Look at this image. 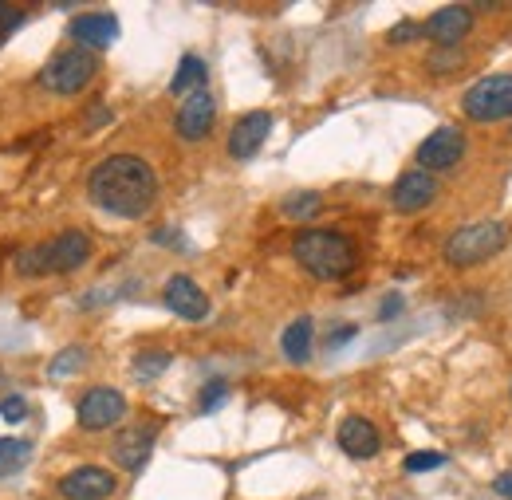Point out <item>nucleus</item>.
I'll list each match as a JSON object with an SVG mask.
<instances>
[{
  "instance_id": "obj_6",
  "label": "nucleus",
  "mask_w": 512,
  "mask_h": 500,
  "mask_svg": "<svg viewBox=\"0 0 512 500\" xmlns=\"http://www.w3.org/2000/svg\"><path fill=\"white\" fill-rule=\"evenodd\" d=\"M75 418L83 430H111L127 418V398L111 386H91L79 402H75Z\"/></svg>"
},
{
  "instance_id": "obj_21",
  "label": "nucleus",
  "mask_w": 512,
  "mask_h": 500,
  "mask_svg": "<svg viewBox=\"0 0 512 500\" xmlns=\"http://www.w3.org/2000/svg\"><path fill=\"white\" fill-rule=\"evenodd\" d=\"M32 457V445L20 438H0V477H8V473H16L24 461Z\"/></svg>"
},
{
  "instance_id": "obj_8",
  "label": "nucleus",
  "mask_w": 512,
  "mask_h": 500,
  "mask_svg": "<svg viewBox=\"0 0 512 500\" xmlns=\"http://www.w3.org/2000/svg\"><path fill=\"white\" fill-rule=\"evenodd\" d=\"M115 473L111 469H99V465H83V469H71L67 477H60V497L64 500H107L115 497Z\"/></svg>"
},
{
  "instance_id": "obj_14",
  "label": "nucleus",
  "mask_w": 512,
  "mask_h": 500,
  "mask_svg": "<svg viewBox=\"0 0 512 500\" xmlns=\"http://www.w3.org/2000/svg\"><path fill=\"white\" fill-rule=\"evenodd\" d=\"M213 119H217L213 95H209V91H193V95H186V103H182L174 126H178V134H182L186 142H201V138L213 130Z\"/></svg>"
},
{
  "instance_id": "obj_20",
  "label": "nucleus",
  "mask_w": 512,
  "mask_h": 500,
  "mask_svg": "<svg viewBox=\"0 0 512 500\" xmlns=\"http://www.w3.org/2000/svg\"><path fill=\"white\" fill-rule=\"evenodd\" d=\"M320 209H323V197L316 189H296V193H288V197L280 201V213H284L288 221H312Z\"/></svg>"
},
{
  "instance_id": "obj_32",
  "label": "nucleus",
  "mask_w": 512,
  "mask_h": 500,
  "mask_svg": "<svg viewBox=\"0 0 512 500\" xmlns=\"http://www.w3.org/2000/svg\"><path fill=\"white\" fill-rule=\"evenodd\" d=\"M398 312H402V296H386L383 308H379V319H394Z\"/></svg>"
},
{
  "instance_id": "obj_29",
  "label": "nucleus",
  "mask_w": 512,
  "mask_h": 500,
  "mask_svg": "<svg viewBox=\"0 0 512 500\" xmlns=\"http://www.w3.org/2000/svg\"><path fill=\"white\" fill-rule=\"evenodd\" d=\"M24 24V12L20 8H12V4H0V44H4V36L8 32H16Z\"/></svg>"
},
{
  "instance_id": "obj_23",
  "label": "nucleus",
  "mask_w": 512,
  "mask_h": 500,
  "mask_svg": "<svg viewBox=\"0 0 512 500\" xmlns=\"http://www.w3.org/2000/svg\"><path fill=\"white\" fill-rule=\"evenodd\" d=\"M16 272L20 276H48V264H44V245H28L24 252H16Z\"/></svg>"
},
{
  "instance_id": "obj_11",
  "label": "nucleus",
  "mask_w": 512,
  "mask_h": 500,
  "mask_svg": "<svg viewBox=\"0 0 512 500\" xmlns=\"http://www.w3.org/2000/svg\"><path fill=\"white\" fill-rule=\"evenodd\" d=\"M434 197H438V182H434V174H426V170L402 174V178L394 182V189H390V205H394L398 213H418V209H426Z\"/></svg>"
},
{
  "instance_id": "obj_7",
  "label": "nucleus",
  "mask_w": 512,
  "mask_h": 500,
  "mask_svg": "<svg viewBox=\"0 0 512 500\" xmlns=\"http://www.w3.org/2000/svg\"><path fill=\"white\" fill-rule=\"evenodd\" d=\"M465 158V134L457 126H438L422 146H418V166L426 174H438V170H449Z\"/></svg>"
},
{
  "instance_id": "obj_19",
  "label": "nucleus",
  "mask_w": 512,
  "mask_h": 500,
  "mask_svg": "<svg viewBox=\"0 0 512 500\" xmlns=\"http://www.w3.org/2000/svg\"><path fill=\"white\" fill-rule=\"evenodd\" d=\"M205 83H209V67H205V60L186 56V60L178 63L174 79H170V91H174V95H193V91H205Z\"/></svg>"
},
{
  "instance_id": "obj_22",
  "label": "nucleus",
  "mask_w": 512,
  "mask_h": 500,
  "mask_svg": "<svg viewBox=\"0 0 512 500\" xmlns=\"http://www.w3.org/2000/svg\"><path fill=\"white\" fill-rule=\"evenodd\" d=\"M166 367H170V351H142V355L134 359V378H138V382H150V378L162 375Z\"/></svg>"
},
{
  "instance_id": "obj_5",
  "label": "nucleus",
  "mask_w": 512,
  "mask_h": 500,
  "mask_svg": "<svg viewBox=\"0 0 512 500\" xmlns=\"http://www.w3.org/2000/svg\"><path fill=\"white\" fill-rule=\"evenodd\" d=\"M465 115L473 123H501L512 115V75H485L477 79L465 99H461Z\"/></svg>"
},
{
  "instance_id": "obj_4",
  "label": "nucleus",
  "mask_w": 512,
  "mask_h": 500,
  "mask_svg": "<svg viewBox=\"0 0 512 500\" xmlns=\"http://www.w3.org/2000/svg\"><path fill=\"white\" fill-rule=\"evenodd\" d=\"M99 75V56L87 48H64L40 71V87H48L52 95H79L91 79Z\"/></svg>"
},
{
  "instance_id": "obj_10",
  "label": "nucleus",
  "mask_w": 512,
  "mask_h": 500,
  "mask_svg": "<svg viewBox=\"0 0 512 500\" xmlns=\"http://www.w3.org/2000/svg\"><path fill=\"white\" fill-rule=\"evenodd\" d=\"M473 28V12L461 8V4H449V8H438L426 24H422V36H430L438 48H457Z\"/></svg>"
},
{
  "instance_id": "obj_9",
  "label": "nucleus",
  "mask_w": 512,
  "mask_h": 500,
  "mask_svg": "<svg viewBox=\"0 0 512 500\" xmlns=\"http://www.w3.org/2000/svg\"><path fill=\"white\" fill-rule=\"evenodd\" d=\"M87 260H91V237L79 233V229H67L56 241L44 245V264H48V272H75V268H83Z\"/></svg>"
},
{
  "instance_id": "obj_34",
  "label": "nucleus",
  "mask_w": 512,
  "mask_h": 500,
  "mask_svg": "<svg viewBox=\"0 0 512 500\" xmlns=\"http://www.w3.org/2000/svg\"><path fill=\"white\" fill-rule=\"evenodd\" d=\"M351 335H355V327H351V323H347V327H339V331L331 335V347H343V343H347Z\"/></svg>"
},
{
  "instance_id": "obj_33",
  "label": "nucleus",
  "mask_w": 512,
  "mask_h": 500,
  "mask_svg": "<svg viewBox=\"0 0 512 500\" xmlns=\"http://www.w3.org/2000/svg\"><path fill=\"white\" fill-rule=\"evenodd\" d=\"M493 489H497V497H509V500H512V473H501Z\"/></svg>"
},
{
  "instance_id": "obj_31",
  "label": "nucleus",
  "mask_w": 512,
  "mask_h": 500,
  "mask_svg": "<svg viewBox=\"0 0 512 500\" xmlns=\"http://www.w3.org/2000/svg\"><path fill=\"white\" fill-rule=\"evenodd\" d=\"M457 63H461V52L446 48V52H434V60H430V71H453Z\"/></svg>"
},
{
  "instance_id": "obj_24",
  "label": "nucleus",
  "mask_w": 512,
  "mask_h": 500,
  "mask_svg": "<svg viewBox=\"0 0 512 500\" xmlns=\"http://www.w3.org/2000/svg\"><path fill=\"white\" fill-rule=\"evenodd\" d=\"M83 363H87V351H83V347H67V351H60V355L52 359L48 375H52V378H67V375H75Z\"/></svg>"
},
{
  "instance_id": "obj_3",
  "label": "nucleus",
  "mask_w": 512,
  "mask_h": 500,
  "mask_svg": "<svg viewBox=\"0 0 512 500\" xmlns=\"http://www.w3.org/2000/svg\"><path fill=\"white\" fill-rule=\"evenodd\" d=\"M501 249H505V225L501 221H477V225L457 229L446 241L442 256L453 268H473V264L493 260Z\"/></svg>"
},
{
  "instance_id": "obj_1",
  "label": "nucleus",
  "mask_w": 512,
  "mask_h": 500,
  "mask_svg": "<svg viewBox=\"0 0 512 500\" xmlns=\"http://www.w3.org/2000/svg\"><path fill=\"white\" fill-rule=\"evenodd\" d=\"M87 193L103 213L138 221L158 201V174L134 154H111L87 174Z\"/></svg>"
},
{
  "instance_id": "obj_12",
  "label": "nucleus",
  "mask_w": 512,
  "mask_h": 500,
  "mask_svg": "<svg viewBox=\"0 0 512 500\" xmlns=\"http://www.w3.org/2000/svg\"><path fill=\"white\" fill-rule=\"evenodd\" d=\"M162 300H166L170 312L190 319V323H201V319L209 315V296L193 284L190 276H170L166 288H162Z\"/></svg>"
},
{
  "instance_id": "obj_28",
  "label": "nucleus",
  "mask_w": 512,
  "mask_h": 500,
  "mask_svg": "<svg viewBox=\"0 0 512 500\" xmlns=\"http://www.w3.org/2000/svg\"><path fill=\"white\" fill-rule=\"evenodd\" d=\"M418 36H422V24H418V20H402L398 28L386 32L390 44H410V40H418Z\"/></svg>"
},
{
  "instance_id": "obj_30",
  "label": "nucleus",
  "mask_w": 512,
  "mask_h": 500,
  "mask_svg": "<svg viewBox=\"0 0 512 500\" xmlns=\"http://www.w3.org/2000/svg\"><path fill=\"white\" fill-rule=\"evenodd\" d=\"M115 119V111L107 107V103H95L91 111H87V130H99V126H107Z\"/></svg>"
},
{
  "instance_id": "obj_13",
  "label": "nucleus",
  "mask_w": 512,
  "mask_h": 500,
  "mask_svg": "<svg viewBox=\"0 0 512 500\" xmlns=\"http://www.w3.org/2000/svg\"><path fill=\"white\" fill-rule=\"evenodd\" d=\"M71 40L87 52H99V48H111L119 40V20L111 12H87V16H75L71 20Z\"/></svg>"
},
{
  "instance_id": "obj_18",
  "label": "nucleus",
  "mask_w": 512,
  "mask_h": 500,
  "mask_svg": "<svg viewBox=\"0 0 512 500\" xmlns=\"http://www.w3.org/2000/svg\"><path fill=\"white\" fill-rule=\"evenodd\" d=\"M312 335H316V323H312V315H300V319H292L288 323V331L280 335V351H284V359L288 363H308L312 359Z\"/></svg>"
},
{
  "instance_id": "obj_27",
  "label": "nucleus",
  "mask_w": 512,
  "mask_h": 500,
  "mask_svg": "<svg viewBox=\"0 0 512 500\" xmlns=\"http://www.w3.org/2000/svg\"><path fill=\"white\" fill-rule=\"evenodd\" d=\"M0 418H4L8 426H20V422L28 418V402H24L20 394H12V398H4V402H0Z\"/></svg>"
},
{
  "instance_id": "obj_26",
  "label": "nucleus",
  "mask_w": 512,
  "mask_h": 500,
  "mask_svg": "<svg viewBox=\"0 0 512 500\" xmlns=\"http://www.w3.org/2000/svg\"><path fill=\"white\" fill-rule=\"evenodd\" d=\"M225 398H229V382H225V378L205 382V386H201V414H213V410H217Z\"/></svg>"
},
{
  "instance_id": "obj_16",
  "label": "nucleus",
  "mask_w": 512,
  "mask_h": 500,
  "mask_svg": "<svg viewBox=\"0 0 512 500\" xmlns=\"http://www.w3.org/2000/svg\"><path fill=\"white\" fill-rule=\"evenodd\" d=\"M339 449L347 457H355V461H367V457H375L383 449V438H379L375 422H367V418L355 414V418H343L339 422Z\"/></svg>"
},
{
  "instance_id": "obj_17",
  "label": "nucleus",
  "mask_w": 512,
  "mask_h": 500,
  "mask_svg": "<svg viewBox=\"0 0 512 500\" xmlns=\"http://www.w3.org/2000/svg\"><path fill=\"white\" fill-rule=\"evenodd\" d=\"M154 438H158V430L154 426H130L123 430L119 438H115V461L127 469V473H138L146 461H150V453H154Z\"/></svg>"
},
{
  "instance_id": "obj_15",
  "label": "nucleus",
  "mask_w": 512,
  "mask_h": 500,
  "mask_svg": "<svg viewBox=\"0 0 512 500\" xmlns=\"http://www.w3.org/2000/svg\"><path fill=\"white\" fill-rule=\"evenodd\" d=\"M268 134H272V115H268V111H249L245 119H237L233 134H229V154H233L237 162L253 158L256 150L264 146Z\"/></svg>"
},
{
  "instance_id": "obj_2",
  "label": "nucleus",
  "mask_w": 512,
  "mask_h": 500,
  "mask_svg": "<svg viewBox=\"0 0 512 500\" xmlns=\"http://www.w3.org/2000/svg\"><path fill=\"white\" fill-rule=\"evenodd\" d=\"M292 256L304 272H312L316 280H343L355 272L359 264V252L355 245L343 237V233H331V229H304L296 233L292 241Z\"/></svg>"
},
{
  "instance_id": "obj_25",
  "label": "nucleus",
  "mask_w": 512,
  "mask_h": 500,
  "mask_svg": "<svg viewBox=\"0 0 512 500\" xmlns=\"http://www.w3.org/2000/svg\"><path fill=\"white\" fill-rule=\"evenodd\" d=\"M442 465H446V453H438V449H422V453H410L402 461L406 473H430V469H442Z\"/></svg>"
}]
</instances>
